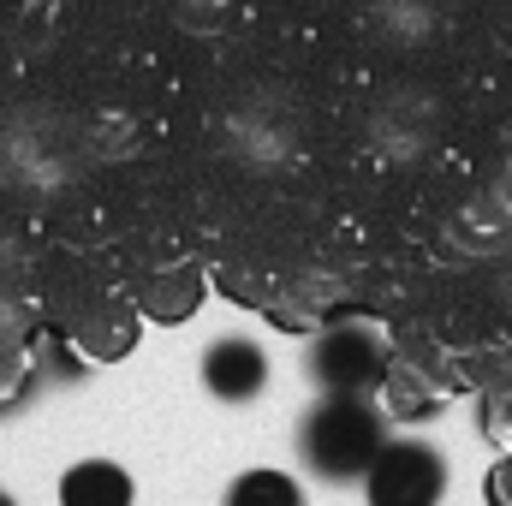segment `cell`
I'll list each match as a JSON object with an SVG mask.
<instances>
[{
    "label": "cell",
    "instance_id": "cell-1",
    "mask_svg": "<svg viewBox=\"0 0 512 506\" xmlns=\"http://www.w3.org/2000/svg\"><path fill=\"white\" fill-rule=\"evenodd\" d=\"M382 447L387 423L370 393H322L304 411L298 453H304L310 477H322V483H364V471L376 465Z\"/></svg>",
    "mask_w": 512,
    "mask_h": 506
},
{
    "label": "cell",
    "instance_id": "cell-2",
    "mask_svg": "<svg viewBox=\"0 0 512 506\" xmlns=\"http://www.w3.org/2000/svg\"><path fill=\"white\" fill-rule=\"evenodd\" d=\"M221 149L251 173H286L304 155V102L292 84L262 78L221 114Z\"/></svg>",
    "mask_w": 512,
    "mask_h": 506
},
{
    "label": "cell",
    "instance_id": "cell-3",
    "mask_svg": "<svg viewBox=\"0 0 512 506\" xmlns=\"http://www.w3.org/2000/svg\"><path fill=\"white\" fill-rule=\"evenodd\" d=\"M78 149V120L54 102H6L0 108V167L6 173H30V179H66Z\"/></svg>",
    "mask_w": 512,
    "mask_h": 506
},
{
    "label": "cell",
    "instance_id": "cell-4",
    "mask_svg": "<svg viewBox=\"0 0 512 506\" xmlns=\"http://www.w3.org/2000/svg\"><path fill=\"white\" fill-rule=\"evenodd\" d=\"M310 381L322 393H376L387 381V346L358 328V322H340V328H322L310 340V358H304Z\"/></svg>",
    "mask_w": 512,
    "mask_h": 506
},
{
    "label": "cell",
    "instance_id": "cell-5",
    "mask_svg": "<svg viewBox=\"0 0 512 506\" xmlns=\"http://www.w3.org/2000/svg\"><path fill=\"white\" fill-rule=\"evenodd\" d=\"M441 495H447V459L429 441H387L364 471L370 506H441Z\"/></svg>",
    "mask_w": 512,
    "mask_h": 506
},
{
    "label": "cell",
    "instance_id": "cell-6",
    "mask_svg": "<svg viewBox=\"0 0 512 506\" xmlns=\"http://www.w3.org/2000/svg\"><path fill=\"white\" fill-rule=\"evenodd\" d=\"M364 137L387 161H423L441 137V102L417 84H399L364 114Z\"/></svg>",
    "mask_w": 512,
    "mask_h": 506
},
{
    "label": "cell",
    "instance_id": "cell-7",
    "mask_svg": "<svg viewBox=\"0 0 512 506\" xmlns=\"http://www.w3.org/2000/svg\"><path fill=\"white\" fill-rule=\"evenodd\" d=\"M459 24V0H364V30L387 54H423L447 42Z\"/></svg>",
    "mask_w": 512,
    "mask_h": 506
},
{
    "label": "cell",
    "instance_id": "cell-8",
    "mask_svg": "<svg viewBox=\"0 0 512 506\" xmlns=\"http://www.w3.org/2000/svg\"><path fill=\"white\" fill-rule=\"evenodd\" d=\"M203 387L221 405H251L256 393L268 387V352L256 346L251 334H221L203 352Z\"/></svg>",
    "mask_w": 512,
    "mask_h": 506
},
{
    "label": "cell",
    "instance_id": "cell-9",
    "mask_svg": "<svg viewBox=\"0 0 512 506\" xmlns=\"http://www.w3.org/2000/svg\"><path fill=\"white\" fill-rule=\"evenodd\" d=\"M60 506H131V477L114 459H84L60 477Z\"/></svg>",
    "mask_w": 512,
    "mask_h": 506
},
{
    "label": "cell",
    "instance_id": "cell-10",
    "mask_svg": "<svg viewBox=\"0 0 512 506\" xmlns=\"http://www.w3.org/2000/svg\"><path fill=\"white\" fill-rule=\"evenodd\" d=\"M203 298V280L197 268H155L143 286H137V310L155 316V322H185Z\"/></svg>",
    "mask_w": 512,
    "mask_h": 506
},
{
    "label": "cell",
    "instance_id": "cell-11",
    "mask_svg": "<svg viewBox=\"0 0 512 506\" xmlns=\"http://www.w3.org/2000/svg\"><path fill=\"white\" fill-rule=\"evenodd\" d=\"M131 346H137V316H126V310H96L72 328V352L84 364H114Z\"/></svg>",
    "mask_w": 512,
    "mask_h": 506
},
{
    "label": "cell",
    "instance_id": "cell-12",
    "mask_svg": "<svg viewBox=\"0 0 512 506\" xmlns=\"http://www.w3.org/2000/svg\"><path fill=\"white\" fill-rule=\"evenodd\" d=\"M227 506H304V489L286 471H245V477H233Z\"/></svg>",
    "mask_w": 512,
    "mask_h": 506
},
{
    "label": "cell",
    "instance_id": "cell-13",
    "mask_svg": "<svg viewBox=\"0 0 512 506\" xmlns=\"http://www.w3.org/2000/svg\"><path fill=\"white\" fill-rule=\"evenodd\" d=\"M239 6H245V0H161V12H167L179 30H191V36L227 30V24L239 18Z\"/></svg>",
    "mask_w": 512,
    "mask_h": 506
},
{
    "label": "cell",
    "instance_id": "cell-14",
    "mask_svg": "<svg viewBox=\"0 0 512 506\" xmlns=\"http://www.w3.org/2000/svg\"><path fill=\"white\" fill-rule=\"evenodd\" d=\"M30 387H36V364H0V417H6L12 405H24Z\"/></svg>",
    "mask_w": 512,
    "mask_h": 506
},
{
    "label": "cell",
    "instance_id": "cell-15",
    "mask_svg": "<svg viewBox=\"0 0 512 506\" xmlns=\"http://www.w3.org/2000/svg\"><path fill=\"white\" fill-rule=\"evenodd\" d=\"M0 506H18V501H12V495H6V489H0Z\"/></svg>",
    "mask_w": 512,
    "mask_h": 506
}]
</instances>
